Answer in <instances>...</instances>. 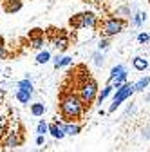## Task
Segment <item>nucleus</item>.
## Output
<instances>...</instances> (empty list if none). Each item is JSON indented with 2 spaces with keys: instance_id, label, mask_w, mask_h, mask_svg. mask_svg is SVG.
I'll list each match as a JSON object with an SVG mask.
<instances>
[{
  "instance_id": "dca6fc26",
  "label": "nucleus",
  "mask_w": 150,
  "mask_h": 152,
  "mask_svg": "<svg viewBox=\"0 0 150 152\" xmlns=\"http://www.w3.org/2000/svg\"><path fill=\"white\" fill-rule=\"evenodd\" d=\"M15 98L20 102V103H29V102H31V98H33V94H31V92H27V91H20V89H16Z\"/></svg>"
},
{
  "instance_id": "f257e3e1",
  "label": "nucleus",
  "mask_w": 150,
  "mask_h": 152,
  "mask_svg": "<svg viewBox=\"0 0 150 152\" xmlns=\"http://www.w3.org/2000/svg\"><path fill=\"white\" fill-rule=\"evenodd\" d=\"M85 103L80 100L78 94L74 92H63L60 98V116L65 120V123L76 121L78 118L83 116L85 112Z\"/></svg>"
},
{
  "instance_id": "9b49d317",
  "label": "nucleus",
  "mask_w": 150,
  "mask_h": 152,
  "mask_svg": "<svg viewBox=\"0 0 150 152\" xmlns=\"http://www.w3.org/2000/svg\"><path fill=\"white\" fill-rule=\"evenodd\" d=\"M123 72H127V69H125V65H121V64H118V65H114L110 69V74H108V80H107V85H110L112 82H114L118 76H121Z\"/></svg>"
},
{
  "instance_id": "1a4fd4ad",
  "label": "nucleus",
  "mask_w": 150,
  "mask_h": 152,
  "mask_svg": "<svg viewBox=\"0 0 150 152\" xmlns=\"http://www.w3.org/2000/svg\"><path fill=\"white\" fill-rule=\"evenodd\" d=\"M52 45L58 49V51H65L69 47V38L63 33H60L58 36H52Z\"/></svg>"
},
{
  "instance_id": "6ab92c4d",
  "label": "nucleus",
  "mask_w": 150,
  "mask_h": 152,
  "mask_svg": "<svg viewBox=\"0 0 150 152\" xmlns=\"http://www.w3.org/2000/svg\"><path fill=\"white\" fill-rule=\"evenodd\" d=\"M16 89H20V91H27V92H31L33 94V82L29 80V78H24V80H20L16 83Z\"/></svg>"
},
{
  "instance_id": "20e7f679",
  "label": "nucleus",
  "mask_w": 150,
  "mask_h": 152,
  "mask_svg": "<svg viewBox=\"0 0 150 152\" xmlns=\"http://www.w3.org/2000/svg\"><path fill=\"white\" fill-rule=\"evenodd\" d=\"M125 26H127V22L123 20V18H119V16H108V18H105V20L101 22L100 33L103 34V38H110V36L119 34L125 29Z\"/></svg>"
},
{
  "instance_id": "7ed1b4c3",
  "label": "nucleus",
  "mask_w": 150,
  "mask_h": 152,
  "mask_svg": "<svg viewBox=\"0 0 150 152\" xmlns=\"http://www.w3.org/2000/svg\"><path fill=\"white\" fill-rule=\"evenodd\" d=\"M72 29H92L98 26V15L92 13V11H83L74 15L71 20H69Z\"/></svg>"
},
{
  "instance_id": "6e6552de",
  "label": "nucleus",
  "mask_w": 150,
  "mask_h": 152,
  "mask_svg": "<svg viewBox=\"0 0 150 152\" xmlns=\"http://www.w3.org/2000/svg\"><path fill=\"white\" fill-rule=\"evenodd\" d=\"M63 125H65V121H62V120H54L52 123H49V134H51L54 140H63V138H65Z\"/></svg>"
},
{
  "instance_id": "2eb2a0df",
  "label": "nucleus",
  "mask_w": 150,
  "mask_h": 152,
  "mask_svg": "<svg viewBox=\"0 0 150 152\" xmlns=\"http://www.w3.org/2000/svg\"><path fill=\"white\" fill-rule=\"evenodd\" d=\"M31 114L34 118H42L44 114H45V105L44 103H31Z\"/></svg>"
},
{
  "instance_id": "f8f14e48",
  "label": "nucleus",
  "mask_w": 150,
  "mask_h": 152,
  "mask_svg": "<svg viewBox=\"0 0 150 152\" xmlns=\"http://www.w3.org/2000/svg\"><path fill=\"white\" fill-rule=\"evenodd\" d=\"M2 6H4L6 13H16V11L22 9V2H20V0H6Z\"/></svg>"
},
{
  "instance_id": "c756f323",
  "label": "nucleus",
  "mask_w": 150,
  "mask_h": 152,
  "mask_svg": "<svg viewBox=\"0 0 150 152\" xmlns=\"http://www.w3.org/2000/svg\"><path fill=\"white\" fill-rule=\"evenodd\" d=\"M145 102H150V94H146V96H145Z\"/></svg>"
},
{
  "instance_id": "b1692460",
  "label": "nucleus",
  "mask_w": 150,
  "mask_h": 152,
  "mask_svg": "<svg viewBox=\"0 0 150 152\" xmlns=\"http://www.w3.org/2000/svg\"><path fill=\"white\" fill-rule=\"evenodd\" d=\"M9 132V127H7V118L6 116H0V136H6Z\"/></svg>"
},
{
  "instance_id": "412c9836",
  "label": "nucleus",
  "mask_w": 150,
  "mask_h": 152,
  "mask_svg": "<svg viewBox=\"0 0 150 152\" xmlns=\"http://www.w3.org/2000/svg\"><path fill=\"white\" fill-rule=\"evenodd\" d=\"M51 60V53L49 51H40L36 54V64H47Z\"/></svg>"
},
{
  "instance_id": "4be33fe9",
  "label": "nucleus",
  "mask_w": 150,
  "mask_h": 152,
  "mask_svg": "<svg viewBox=\"0 0 150 152\" xmlns=\"http://www.w3.org/2000/svg\"><path fill=\"white\" fill-rule=\"evenodd\" d=\"M36 132H38V136H45L49 132V123H45L44 120L38 121V125H36Z\"/></svg>"
},
{
  "instance_id": "c85d7f7f",
  "label": "nucleus",
  "mask_w": 150,
  "mask_h": 152,
  "mask_svg": "<svg viewBox=\"0 0 150 152\" xmlns=\"http://www.w3.org/2000/svg\"><path fill=\"white\" fill-rule=\"evenodd\" d=\"M45 143V138L44 136H36V145H44Z\"/></svg>"
},
{
  "instance_id": "39448f33",
  "label": "nucleus",
  "mask_w": 150,
  "mask_h": 152,
  "mask_svg": "<svg viewBox=\"0 0 150 152\" xmlns=\"http://www.w3.org/2000/svg\"><path fill=\"white\" fill-rule=\"evenodd\" d=\"M136 91H134V83H125V85H121L119 89H116V92H114V98H112V105L108 107V112H114L125 100H128L130 96H132Z\"/></svg>"
},
{
  "instance_id": "aec40b11",
  "label": "nucleus",
  "mask_w": 150,
  "mask_h": 152,
  "mask_svg": "<svg viewBox=\"0 0 150 152\" xmlns=\"http://www.w3.org/2000/svg\"><path fill=\"white\" fill-rule=\"evenodd\" d=\"M112 91H114V87H112V85H105V87L101 89V92H98V98H96V100H98V103H101V102L108 96Z\"/></svg>"
},
{
  "instance_id": "a878e982",
  "label": "nucleus",
  "mask_w": 150,
  "mask_h": 152,
  "mask_svg": "<svg viewBox=\"0 0 150 152\" xmlns=\"http://www.w3.org/2000/svg\"><path fill=\"white\" fill-rule=\"evenodd\" d=\"M107 49H108V38H101V40L98 42V51L103 53V51H107Z\"/></svg>"
},
{
  "instance_id": "393cba45",
  "label": "nucleus",
  "mask_w": 150,
  "mask_h": 152,
  "mask_svg": "<svg viewBox=\"0 0 150 152\" xmlns=\"http://www.w3.org/2000/svg\"><path fill=\"white\" fill-rule=\"evenodd\" d=\"M92 58H94V64H96L98 67H101V65H103V62H105V60H103V53H100V51H96Z\"/></svg>"
},
{
  "instance_id": "9d476101",
  "label": "nucleus",
  "mask_w": 150,
  "mask_h": 152,
  "mask_svg": "<svg viewBox=\"0 0 150 152\" xmlns=\"http://www.w3.org/2000/svg\"><path fill=\"white\" fill-rule=\"evenodd\" d=\"M63 130H65V136H78L82 132V125L76 121H71V123L63 125Z\"/></svg>"
},
{
  "instance_id": "a211bd4d",
  "label": "nucleus",
  "mask_w": 150,
  "mask_h": 152,
  "mask_svg": "<svg viewBox=\"0 0 150 152\" xmlns=\"http://www.w3.org/2000/svg\"><path fill=\"white\" fill-rule=\"evenodd\" d=\"M146 87H150V78H148V76L139 78V80L134 83V91H136V92H141V91H145Z\"/></svg>"
},
{
  "instance_id": "423d86ee",
  "label": "nucleus",
  "mask_w": 150,
  "mask_h": 152,
  "mask_svg": "<svg viewBox=\"0 0 150 152\" xmlns=\"http://www.w3.org/2000/svg\"><path fill=\"white\" fill-rule=\"evenodd\" d=\"M22 143H24V132H20V130H9L4 138V147H7V148L20 147Z\"/></svg>"
},
{
  "instance_id": "f3484780",
  "label": "nucleus",
  "mask_w": 150,
  "mask_h": 152,
  "mask_svg": "<svg viewBox=\"0 0 150 152\" xmlns=\"http://www.w3.org/2000/svg\"><path fill=\"white\" fill-rule=\"evenodd\" d=\"M145 22H146V13H143V11H138L132 18H130V24L136 26V27H139V26L145 24Z\"/></svg>"
},
{
  "instance_id": "7c9ffc66",
  "label": "nucleus",
  "mask_w": 150,
  "mask_h": 152,
  "mask_svg": "<svg viewBox=\"0 0 150 152\" xmlns=\"http://www.w3.org/2000/svg\"><path fill=\"white\" fill-rule=\"evenodd\" d=\"M94 2H98V4H100V2H103V0H94Z\"/></svg>"
},
{
  "instance_id": "cd10ccee",
  "label": "nucleus",
  "mask_w": 150,
  "mask_h": 152,
  "mask_svg": "<svg viewBox=\"0 0 150 152\" xmlns=\"http://www.w3.org/2000/svg\"><path fill=\"white\" fill-rule=\"evenodd\" d=\"M6 56V45H4V40L0 38V58H4Z\"/></svg>"
},
{
  "instance_id": "f03ea898",
  "label": "nucleus",
  "mask_w": 150,
  "mask_h": 152,
  "mask_svg": "<svg viewBox=\"0 0 150 152\" xmlns=\"http://www.w3.org/2000/svg\"><path fill=\"white\" fill-rule=\"evenodd\" d=\"M98 83H96V80L94 78H83L82 82H80V85H78V96H80V100L85 103V105H90L92 102H94L96 98H98Z\"/></svg>"
},
{
  "instance_id": "0eeeda50",
  "label": "nucleus",
  "mask_w": 150,
  "mask_h": 152,
  "mask_svg": "<svg viewBox=\"0 0 150 152\" xmlns=\"http://www.w3.org/2000/svg\"><path fill=\"white\" fill-rule=\"evenodd\" d=\"M29 44H31V47L36 49V51H42V49H44L45 38H44V34H42V29H33V31L29 33Z\"/></svg>"
},
{
  "instance_id": "5701e85b",
  "label": "nucleus",
  "mask_w": 150,
  "mask_h": 152,
  "mask_svg": "<svg viewBox=\"0 0 150 152\" xmlns=\"http://www.w3.org/2000/svg\"><path fill=\"white\" fill-rule=\"evenodd\" d=\"M127 76H128V74H127V72H123V74H121V76H118V78L112 82L110 85L114 87V89H119L121 85H125V83H127Z\"/></svg>"
},
{
  "instance_id": "4468645a",
  "label": "nucleus",
  "mask_w": 150,
  "mask_h": 152,
  "mask_svg": "<svg viewBox=\"0 0 150 152\" xmlns=\"http://www.w3.org/2000/svg\"><path fill=\"white\" fill-rule=\"evenodd\" d=\"M132 67H134L136 71L143 72L145 69H148V60H146V58H143V56H136V58L132 60Z\"/></svg>"
},
{
  "instance_id": "bb28decb",
  "label": "nucleus",
  "mask_w": 150,
  "mask_h": 152,
  "mask_svg": "<svg viewBox=\"0 0 150 152\" xmlns=\"http://www.w3.org/2000/svg\"><path fill=\"white\" fill-rule=\"evenodd\" d=\"M148 40H150V34H148V33H139V34H138V42H139V44H146Z\"/></svg>"
},
{
  "instance_id": "ddd939ff",
  "label": "nucleus",
  "mask_w": 150,
  "mask_h": 152,
  "mask_svg": "<svg viewBox=\"0 0 150 152\" xmlns=\"http://www.w3.org/2000/svg\"><path fill=\"white\" fill-rule=\"evenodd\" d=\"M72 64V56H56V58L52 60V65H54V69H62V67H67V65H71Z\"/></svg>"
}]
</instances>
